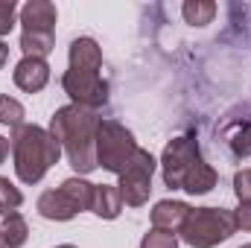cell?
Returning <instances> with one entry per match:
<instances>
[{"instance_id":"83f0119b","label":"cell","mask_w":251,"mask_h":248,"mask_svg":"<svg viewBox=\"0 0 251 248\" xmlns=\"http://www.w3.org/2000/svg\"><path fill=\"white\" fill-rule=\"evenodd\" d=\"M56 248H76V246H56Z\"/></svg>"},{"instance_id":"3957f363","label":"cell","mask_w":251,"mask_h":248,"mask_svg":"<svg viewBox=\"0 0 251 248\" xmlns=\"http://www.w3.org/2000/svg\"><path fill=\"white\" fill-rule=\"evenodd\" d=\"M181 240L193 248H213L237 234L234 210L225 207H190L181 225Z\"/></svg>"},{"instance_id":"ac0fdd59","label":"cell","mask_w":251,"mask_h":248,"mask_svg":"<svg viewBox=\"0 0 251 248\" xmlns=\"http://www.w3.org/2000/svg\"><path fill=\"white\" fill-rule=\"evenodd\" d=\"M24 117H26L24 105H21L15 97L0 94V123L9 125V128H21V125H24Z\"/></svg>"},{"instance_id":"484cf974","label":"cell","mask_w":251,"mask_h":248,"mask_svg":"<svg viewBox=\"0 0 251 248\" xmlns=\"http://www.w3.org/2000/svg\"><path fill=\"white\" fill-rule=\"evenodd\" d=\"M6 59H9V47H6V44L0 41V67L6 64Z\"/></svg>"},{"instance_id":"9c48e42d","label":"cell","mask_w":251,"mask_h":248,"mask_svg":"<svg viewBox=\"0 0 251 248\" xmlns=\"http://www.w3.org/2000/svg\"><path fill=\"white\" fill-rule=\"evenodd\" d=\"M56 6L47 0H29L21 9V24L24 32H41V35H56Z\"/></svg>"},{"instance_id":"4316f807","label":"cell","mask_w":251,"mask_h":248,"mask_svg":"<svg viewBox=\"0 0 251 248\" xmlns=\"http://www.w3.org/2000/svg\"><path fill=\"white\" fill-rule=\"evenodd\" d=\"M0 248H6V243H3V234H0Z\"/></svg>"},{"instance_id":"52a82bcc","label":"cell","mask_w":251,"mask_h":248,"mask_svg":"<svg viewBox=\"0 0 251 248\" xmlns=\"http://www.w3.org/2000/svg\"><path fill=\"white\" fill-rule=\"evenodd\" d=\"M62 88L73 99V105H79V108L97 111L100 105L108 102V85L97 70H73L70 67L62 76Z\"/></svg>"},{"instance_id":"8992f818","label":"cell","mask_w":251,"mask_h":248,"mask_svg":"<svg viewBox=\"0 0 251 248\" xmlns=\"http://www.w3.org/2000/svg\"><path fill=\"white\" fill-rule=\"evenodd\" d=\"M155 167H158V161L152 158L149 149H137L134 152L131 164L123 170L120 184H117L120 196H123V204H131V207L146 204V198L152 193V173H155Z\"/></svg>"},{"instance_id":"8fae6325","label":"cell","mask_w":251,"mask_h":248,"mask_svg":"<svg viewBox=\"0 0 251 248\" xmlns=\"http://www.w3.org/2000/svg\"><path fill=\"white\" fill-rule=\"evenodd\" d=\"M70 67L73 70H102V50L94 38H76L70 44Z\"/></svg>"},{"instance_id":"603a6c76","label":"cell","mask_w":251,"mask_h":248,"mask_svg":"<svg viewBox=\"0 0 251 248\" xmlns=\"http://www.w3.org/2000/svg\"><path fill=\"white\" fill-rule=\"evenodd\" d=\"M15 0H0V35H9V29L15 26Z\"/></svg>"},{"instance_id":"d6986e66","label":"cell","mask_w":251,"mask_h":248,"mask_svg":"<svg viewBox=\"0 0 251 248\" xmlns=\"http://www.w3.org/2000/svg\"><path fill=\"white\" fill-rule=\"evenodd\" d=\"M24 204V193L12 184L9 178L0 175V213L9 216V213H18V207Z\"/></svg>"},{"instance_id":"2e32d148","label":"cell","mask_w":251,"mask_h":248,"mask_svg":"<svg viewBox=\"0 0 251 248\" xmlns=\"http://www.w3.org/2000/svg\"><path fill=\"white\" fill-rule=\"evenodd\" d=\"M53 44H56V35H41V32L21 35V50L24 56H32V59H47L53 53Z\"/></svg>"},{"instance_id":"7402d4cb","label":"cell","mask_w":251,"mask_h":248,"mask_svg":"<svg viewBox=\"0 0 251 248\" xmlns=\"http://www.w3.org/2000/svg\"><path fill=\"white\" fill-rule=\"evenodd\" d=\"M234 193H237L240 204L251 201V170H240V173L234 175Z\"/></svg>"},{"instance_id":"ffe728a7","label":"cell","mask_w":251,"mask_h":248,"mask_svg":"<svg viewBox=\"0 0 251 248\" xmlns=\"http://www.w3.org/2000/svg\"><path fill=\"white\" fill-rule=\"evenodd\" d=\"M140 248H178V234H170V231L152 228V231L140 240Z\"/></svg>"},{"instance_id":"7c38bea8","label":"cell","mask_w":251,"mask_h":248,"mask_svg":"<svg viewBox=\"0 0 251 248\" xmlns=\"http://www.w3.org/2000/svg\"><path fill=\"white\" fill-rule=\"evenodd\" d=\"M38 213L50 222H67L76 216V207L67 201L62 190H44L41 198H38Z\"/></svg>"},{"instance_id":"d4e9b609","label":"cell","mask_w":251,"mask_h":248,"mask_svg":"<svg viewBox=\"0 0 251 248\" xmlns=\"http://www.w3.org/2000/svg\"><path fill=\"white\" fill-rule=\"evenodd\" d=\"M9 149H12V143H9L6 137H0V164L6 161V155H9Z\"/></svg>"},{"instance_id":"5bb4252c","label":"cell","mask_w":251,"mask_h":248,"mask_svg":"<svg viewBox=\"0 0 251 248\" xmlns=\"http://www.w3.org/2000/svg\"><path fill=\"white\" fill-rule=\"evenodd\" d=\"M100 219H117L123 210V196L114 184H100L94 193V207H91Z\"/></svg>"},{"instance_id":"4fadbf2b","label":"cell","mask_w":251,"mask_h":248,"mask_svg":"<svg viewBox=\"0 0 251 248\" xmlns=\"http://www.w3.org/2000/svg\"><path fill=\"white\" fill-rule=\"evenodd\" d=\"M59 190L67 196V201L76 207V213H82V210H91V207H94V193H97V184H91V181H85V178L73 175V178L62 181Z\"/></svg>"},{"instance_id":"ba28073f","label":"cell","mask_w":251,"mask_h":248,"mask_svg":"<svg viewBox=\"0 0 251 248\" xmlns=\"http://www.w3.org/2000/svg\"><path fill=\"white\" fill-rule=\"evenodd\" d=\"M15 85L26 94H38L44 91V85L50 82V64L47 59H32V56H24L21 62L15 64V73H12Z\"/></svg>"},{"instance_id":"9a60e30c","label":"cell","mask_w":251,"mask_h":248,"mask_svg":"<svg viewBox=\"0 0 251 248\" xmlns=\"http://www.w3.org/2000/svg\"><path fill=\"white\" fill-rule=\"evenodd\" d=\"M0 234H3V243L6 248H21L29 237V225L21 213H9L3 216V225H0Z\"/></svg>"},{"instance_id":"cb8c5ba5","label":"cell","mask_w":251,"mask_h":248,"mask_svg":"<svg viewBox=\"0 0 251 248\" xmlns=\"http://www.w3.org/2000/svg\"><path fill=\"white\" fill-rule=\"evenodd\" d=\"M234 222H237V228L251 231V201L240 204V210H234Z\"/></svg>"},{"instance_id":"6da1fadb","label":"cell","mask_w":251,"mask_h":248,"mask_svg":"<svg viewBox=\"0 0 251 248\" xmlns=\"http://www.w3.org/2000/svg\"><path fill=\"white\" fill-rule=\"evenodd\" d=\"M97 128H100L97 111L79 105H64L50 120V134L59 140L70 167L79 175L97 170Z\"/></svg>"},{"instance_id":"7a4b0ae2","label":"cell","mask_w":251,"mask_h":248,"mask_svg":"<svg viewBox=\"0 0 251 248\" xmlns=\"http://www.w3.org/2000/svg\"><path fill=\"white\" fill-rule=\"evenodd\" d=\"M12 155H15V173L24 184H38L53 164L62 158L59 140L50 134V128L41 125H21L12 134Z\"/></svg>"},{"instance_id":"5b68a950","label":"cell","mask_w":251,"mask_h":248,"mask_svg":"<svg viewBox=\"0 0 251 248\" xmlns=\"http://www.w3.org/2000/svg\"><path fill=\"white\" fill-rule=\"evenodd\" d=\"M204 164L201 158V149L193 137H176L164 146V155H161V167H164V184L173 187V190H184L187 178Z\"/></svg>"},{"instance_id":"f1b7e54d","label":"cell","mask_w":251,"mask_h":248,"mask_svg":"<svg viewBox=\"0 0 251 248\" xmlns=\"http://www.w3.org/2000/svg\"><path fill=\"white\" fill-rule=\"evenodd\" d=\"M240 248H251V243H246V246H240Z\"/></svg>"},{"instance_id":"44dd1931","label":"cell","mask_w":251,"mask_h":248,"mask_svg":"<svg viewBox=\"0 0 251 248\" xmlns=\"http://www.w3.org/2000/svg\"><path fill=\"white\" fill-rule=\"evenodd\" d=\"M231 149H234L237 158H249L251 155V120L243 123V128L231 137Z\"/></svg>"},{"instance_id":"e0dca14e","label":"cell","mask_w":251,"mask_h":248,"mask_svg":"<svg viewBox=\"0 0 251 248\" xmlns=\"http://www.w3.org/2000/svg\"><path fill=\"white\" fill-rule=\"evenodd\" d=\"M181 12H184V21L193 24V26H204V24H210L213 21V15H216V3H210V0H190L181 6Z\"/></svg>"},{"instance_id":"277c9868","label":"cell","mask_w":251,"mask_h":248,"mask_svg":"<svg viewBox=\"0 0 251 248\" xmlns=\"http://www.w3.org/2000/svg\"><path fill=\"white\" fill-rule=\"evenodd\" d=\"M137 140L134 134L120 125L117 120H100L97 128V167L123 175V170L131 164L134 152H137Z\"/></svg>"},{"instance_id":"30bf717a","label":"cell","mask_w":251,"mask_h":248,"mask_svg":"<svg viewBox=\"0 0 251 248\" xmlns=\"http://www.w3.org/2000/svg\"><path fill=\"white\" fill-rule=\"evenodd\" d=\"M190 213V204L184 201H176V198H164L152 207V228H161V231H170V234H178L184 219Z\"/></svg>"}]
</instances>
